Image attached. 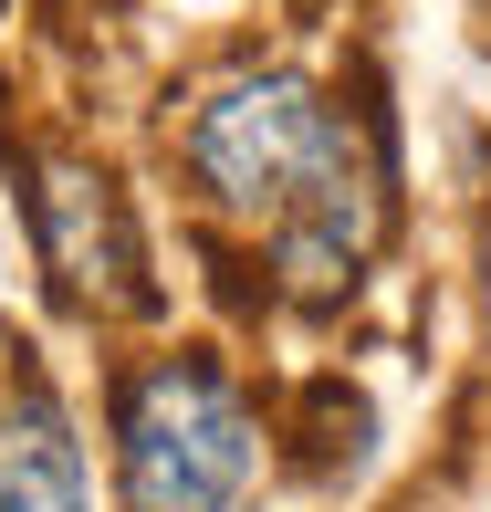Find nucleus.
<instances>
[{
  "label": "nucleus",
  "mask_w": 491,
  "mask_h": 512,
  "mask_svg": "<svg viewBox=\"0 0 491 512\" xmlns=\"http://www.w3.org/2000/svg\"><path fill=\"white\" fill-rule=\"evenodd\" d=\"M0 512H95L84 439L63 418V398L42 387V366H21L0 387Z\"/></svg>",
  "instance_id": "20e7f679"
},
{
  "label": "nucleus",
  "mask_w": 491,
  "mask_h": 512,
  "mask_svg": "<svg viewBox=\"0 0 491 512\" xmlns=\"http://www.w3.org/2000/svg\"><path fill=\"white\" fill-rule=\"evenodd\" d=\"M345 126H356V115L324 105V84H303L293 63H241V74H220L189 105L178 157H189V178L230 220H283V209L314 189V168L345 147Z\"/></svg>",
  "instance_id": "f03ea898"
},
{
  "label": "nucleus",
  "mask_w": 491,
  "mask_h": 512,
  "mask_svg": "<svg viewBox=\"0 0 491 512\" xmlns=\"http://www.w3.org/2000/svg\"><path fill=\"white\" fill-rule=\"evenodd\" d=\"M32 230H42V262H53V293L74 314H147L157 304L126 189L95 157H42L32 168Z\"/></svg>",
  "instance_id": "7ed1b4c3"
},
{
  "label": "nucleus",
  "mask_w": 491,
  "mask_h": 512,
  "mask_svg": "<svg viewBox=\"0 0 491 512\" xmlns=\"http://www.w3.org/2000/svg\"><path fill=\"white\" fill-rule=\"evenodd\" d=\"M262 471V418L209 356H157L115 387V492L126 512H230Z\"/></svg>",
  "instance_id": "f257e3e1"
}]
</instances>
